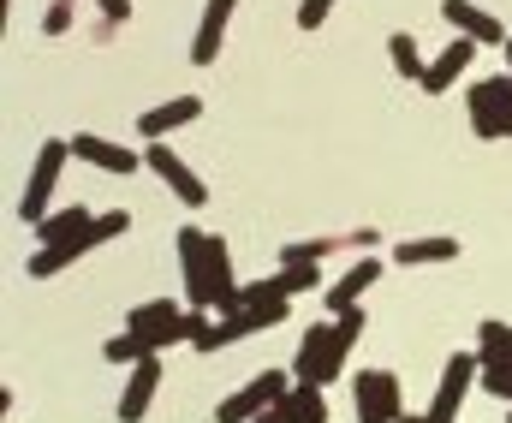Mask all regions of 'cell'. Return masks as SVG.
Wrapping results in <instances>:
<instances>
[{
	"label": "cell",
	"mask_w": 512,
	"mask_h": 423,
	"mask_svg": "<svg viewBox=\"0 0 512 423\" xmlns=\"http://www.w3.org/2000/svg\"><path fill=\"white\" fill-rule=\"evenodd\" d=\"M179 275H185V298L191 310H245V286L233 281V257H227V239L203 233V227H179Z\"/></svg>",
	"instance_id": "1"
},
{
	"label": "cell",
	"mask_w": 512,
	"mask_h": 423,
	"mask_svg": "<svg viewBox=\"0 0 512 423\" xmlns=\"http://www.w3.org/2000/svg\"><path fill=\"white\" fill-rule=\"evenodd\" d=\"M131 227L126 209H108V215H96L78 239H60V245H36V257H30V281H54L60 269H72L78 257H90V251H102L108 239H120Z\"/></svg>",
	"instance_id": "2"
},
{
	"label": "cell",
	"mask_w": 512,
	"mask_h": 423,
	"mask_svg": "<svg viewBox=\"0 0 512 423\" xmlns=\"http://www.w3.org/2000/svg\"><path fill=\"white\" fill-rule=\"evenodd\" d=\"M203 322H209V316H203V310H179V298H149V304H137L126 316V328L149 340V352L179 346V340H197Z\"/></svg>",
	"instance_id": "3"
},
{
	"label": "cell",
	"mask_w": 512,
	"mask_h": 423,
	"mask_svg": "<svg viewBox=\"0 0 512 423\" xmlns=\"http://www.w3.org/2000/svg\"><path fill=\"white\" fill-rule=\"evenodd\" d=\"M346 352H352V340L340 334V322H316V328L298 340L292 376H298V382H316V388H328V382H340V370H346Z\"/></svg>",
	"instance_id": "4"
},
{
	"label": "cell",
	"mask_w": 512,
	"mask_h": 423,
	"mask_svg": "<svg viewBox=\"0 0 512 423\" xmlns=\"http://www.w3.org/2000/svg\"><path fill=\"white\" fill-rule=\"evenodd\" d=\"M465 114H471V132L489 143L512 138V72L501 78H477L471 90H465Z\"/></svg>",
	"instance_id": "5"
},
{
	"label": "cell",
	"mask_w": 512,
	"mask_h": 423,
	"mask_svg": "<svg viewBox=\"0 0 512 423\" xmlns=\"http://www.w3.org/2000/svg\"><path fill=\"white\" fill-rule=\"evenodd\" d=\"M292 382H298V376H286V370H262V376H251L239 394H227V400L215 406V423H256L268 406H280V400L292 394Z\"/></svg>",
	"instance_id": "6"
},
{
	"label": "cell",
	"mask_w": 512,
	"mask_h": 423,
	"mask_svg": "<svg viewBox=\"0 0 512 423\" xmlns=\"http://www.w3.org/2000/svg\"><path fill=\"white\" fill-rule=\"evenodd\" d=\"M72 161V138H54L36 149V167H30V179H24V197H18V221H42L48 215V197H54V185H60V167Z\"/></svg>",
	"instance_id": "7"
},
{
	"label": "cell",
	"mask_w": 512,
	"mask_h": 423,
	"mask_svg": "<svg viewBox=\"0 0 512 423\" xmlns=\"http://www.w3.org/2000/svg\"><path fill=\"white\" fill-rule=\"evenodd\" d=\"M477 376H483V358H477V352H453L447 370H441V388H435V400H429V412H423V423H459V406H465V394L477 388Z\"/></svg>",
	"instance_id": "8"
},
{
	"label": "cell",
	"mask_w": 512,
	"mask_h": 423,
	"mask_svg": "<svg viewBox=\"0 0 512 423\" xmlns=\"http://www.w3.org/2000/svg\"><path fill=\"white\" fill-rule=\"evenodd\" d=\"M352 406H358V423H399L405 418L399 376H393V370H364V376H352Z\"/></svg>",
	"instance_id": "9"
},
{
	"label": "cell",
	"mask_w": 512,
	"mask_h": 423,
	"mask_svg": "<svg viewBox=\"0 0 512 423\" xmlns=\"http://www.w3.org/2000/svg\"><path fill=\"white\" fill-rule=\"evenodd\" d=\"M143 161H149V173H155V179H161V185H167V191H173V197H179L185 209H203V203H209L203 179H197V173H191V167H185V161L173 155V143H167V138L149 143V155H143Z\"/></svg>",
	"instance_id": "10"
},
{
	"label": "cell",
	"mask_w": 512,
	"mask_h": 423,
	"mask_svg": "<svg viewBox=\"0 0 512 423\" xmlns=\"http://www.w3.org/2000/svg\"><path fill=\"white\" fill-rule=\"evenodd\" d=\"M477 48H483V42H471V36H453V42H447V48L429 60V72H423V96H447V90L465 78V66L477 60Z\"/></svg>",
	"instance_id": "11"
},
{
	"label": "cell",
	"mask_w": 512,
	"mask_h": 423,
	"mask_svg": "<svg viewBox=\"0 0 512 423\" xmlns=\"http://www.w3.org/2000/svg\"><path fill=\"white\" fill-rule=\"evenodd\" d=\"M197 114H203V96H173V102H161V108H143V114H137V138L161 143V138H173L179 126H191Z\"/></svg>",
	"instance_id": "12"
},
{
	"label": "cell",
	"mask_w": 512,
	"mask_h": 423,
	"mask_svg": "<svg viewBox=\"0 0 512 423\" xmlns=\"http://www.w3.org/2000/svg\"><path fill=\"white\" fill-rule=\"evenodd\" d=\"M72 155L84 167H102V173H137V149L131 143H114V138H96V132H78L72 138Z\"/></svg>",
	"instance_id": "13"
},
{
	"label": "cell",
	"mask_w": 512,
	"mask_h": 423,
	"mask_svg": "<svg viewBox=\"0 0 512 423\" xmlns=\"http://www.w3.org/2000/svg\"><path fill=\"white\" fill-rule=\"evenodd\" d=\"M233 6H239V0H209V6H203V24H197V42H191V66H215V60H221V42H227V24H233Z\"/></svg>",
	"instance_id": "14"
},
{
	"label": "cell",
	"mask_w": 512,
	"mask_h": 423,
	"mask_svg": "<svg viewBox=\"0 0 512 423\" xmlns=\"http://www.w3.org/2000/svg\"><path fill=\"white\" fill-rule=\"evenodd\" d=\"M441 18H447L459 36H471V42H507L501 18H495V12H483L477 0H441Z\"/></svg>",
	"instance_id": "15"
},
{
	"label": "cell",
	"mask_w": 512,
	"mask_h": 423,
	"mask_svg": "<svg viewBox=\"0 0 512 423\" xmlns=\"http://www.w3.org/2000/svg\"><path fill=\"white\" fill-rule=\"evenodd\" d=\"M155 388H161V358L149 352L143 364H131V382H126V394H120V423L143 418V412H149V400H155Z\"/></svg>",
	"instance_id": "16"
},
{
	"label": "cell",
	"mask_w": 512,
	"mask_h": 423,
	"mask_svg": "<svg viewBox=\"0 0 512 423\" xmlns=\"http://www.w3.org/2000/svg\"><path fill=\"white\" fill-rule=\"evenodd\" d=\"M376 281H382V263H376V257H358V263H352V269H346L340 281L328 286V310L340 316V310H352V304H364V292H370Z\"/></svg>",
	"instance_id": "17"
},
{
	"label": "cell",
	"mask_w": 512,
	"mask_h": 423,
	"mask_svg": "<svg viewBox=\"0 0 512 423\" xmlns=\"http://www.w3.org/2000/svg\"><path fill=\"white\" fill-rule=\"evenodd\" d=\"M453 257H459V239H447V233H435V239H399L393 245L399 269H429V263H453Z\"/></svg>",
	"instance_id": "18"
},
{
	"label": "cell",
	"mask_w": 512,
	"mask_h": 423,
	"mask_svg": "<svg viewBox=\"0 0 512 423\" xmlns=\"http://www.w3.org/2000/svg\"><path fill=\"white\" fill-rule=\"evenodd\" d=\"M280 418L286 423H328V400L316 382H292V394L280 400Z\"/></svg>",
	"instance_id": "19"
},
{
	"label": "cell",
	"mask_w": 512,
	"mask_h": 423,
	"mask_svg": "<svg viewBox=\"0 0 512 423\" xmlns=\"http://www.w3.org/2000/svg\"><path fill=\"white\" fill-rule=\"evenodd\" d=\"M387 60H393V72H399L405 84H423V72H429V60L417 54V36H411V30H393V36H387Z\"/></svg>",
	"instance_id": "20"
},
{
	"label": "cell",
	"mask_w": 512,
	"mask_h": 423,
	"mask_svg": "<svg viewBox=\"0 0 512 423\" xmlns=\"http://www.w3.org/2000/svg\"><path fill=\"white\" fill-rule=\"evenodd\" d=\"M96 215L90 209H60V215H42L36 221V245H60V239H78Z\"/></svg>",
	"instance_id": "21"
},
{
	"label": "cell",
	"mask_w": 512,
	"mask_h": 423,
	"mask_svg": "<svg viewBox=\"0 0 512 423\" xmlns=\"http://www.w3.org/2000/svg\"><path fill=\"white\" fill-rule=\"evenodd\" d=\"M477 358L483 364H512V322H483L477 328Z\"/></svg>",
	"instance_id": "22"
},
{
	"label": "cell",
	"mask_w": 512,
	"mask_h": 423,
	"mask_svg": "<svg viewBox=\"0 0 512 423\" xmlns=\"http://www.w3.org/2000/svg\"><path fill=\"white\" fill-rule=\"evenodd\" d=\"M274 286H280L286 298L316 292V286H322V263H280V269H274Z\"/></svg>",
	"instance_id": "23"
},
{
	"label": "cell",
	"mask_w": 512,
	"mask_h": 423,
	"mask_svg": "<svg viewBox=\"0 0 512 423\" xmlns=\"http://www.w3.org/2000/svg\"><path fill=\"white\" fill-rule=\"evenodd\" d=\"M102 358H108V364H143V358H149V340L126 328V334H114V340L102 346Z\"/></svg>",
	"instance_id": "24"
},
{
	"label": "cell",
	"mask_w": 512,
	"mask_h": 423,
	"mask_svg": "<svg viewBox=\"0 0 512 423\" xmlns=\"http://www.w3.org/2000/svg\"><path fill=\"white\" fill-rule=\"evenodd\" d=\"M334 245H340V239H292V245L280 251V263H322Z\"/></svg>",
	"instance_id": "25"
},
{
	"label": "cell",
	"mask_w": 512,
	"mask_h": 423,
	"mask_svg": "<svg viewBox=\"0 0 512 423\" xmlns=\"http://www.w3.org/2000/svg\"><path fill=\"white\" fill-rule=\"evenodd\" d=\"M72 18H78V0H54V6L42 12V36H66Z\"/></svg>",
	"instance_id": "26"
},
{
	"label": "cell",
	"mask_w": 512,
	"mask_h": 423,
	"mask_svg": "<svg viewBox=\"0 0 512 423\" xmlns=\"http://www.w3.org/2000/svg\"><path fill=\"white\" fill-rule=\"evenodd\" d=\"M477 388H489L495 400H507V406H512V364H483V376H477Z\"/></svg>",
	"instance_id": "27"
},
{
	"label": "cell",
	"mask_w": 512,
	"mask_h": 423,
	"mask_svg": "<svg viewBox=\"0 0 512 423\" xmlns=\"http://www.w3.org/2000/svg\"><path fill=\"white\" fill-rule=\"evenodd\" d=\"M328 12H334V0H304V6H298V30H322Z\"/></svg>",
	"instance_id": "28"
},
{
	"label": "cell",
	"mask_w": 512,
	"mask_h": 423,
	"mask_svg": "<svg viewBox=\"0 0 512 423\" xmlns=\"http://www.w3.org/2000/svg\"><path fill=\"white\" fill-rule=\"evenodd\" d=\"M280 298H286V292L274 286V275H268V281H251V286H245V304H280Z\"/></svg>",
	"instance_id": "29"
},
{
	"label": "cell",
	"mask_w": 512,
	"mask_h": 423,
	"mask_svg": "<svg viewBox=\"0 0 512 423\" xmlns=\"http://www.w3.org/2000/svg\"><path fill=\"white\" fill-rule=\"evenodd\" d=\"M96 6H102V18H108V24H126V18H131V0H96Z\"/></svg>",
	"instance_id": "30"
},
{
	"label": "cell",
	"mask_w": 512,
	"mask_h": 423,
	"mask_svg": "<svg viewBox=\"0 0 512 423\" xmlns=\"http://www.w3.org/2000/svg\"><path fill=\"white\" fill-rule=\"evenodd\" d=\"M501 48H507V72H512V36H507V42H501Z\"/></svg>",
	"instance_id": "31"
},
{
	"label": "cell",
	"mask_w": 512,
	"mask_h": 423,
	"mask_svg": "<svg viewBox=\"0 0 512 423\" xmlns=\"http://www.w3.org/2000/svg\"><path fill=\"white\" fill-rule=\"evenodd\" d=\"M399 423H423V418H411V412H405V418H399Z\"/></svg>",
	"instance_id": "32"
}]
</instances>
